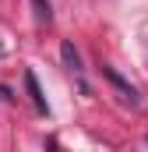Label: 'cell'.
Here are the masks:
<instances>
[{
  "label": "cell",
  "instance_id": "6da1fadb",
  "mask_svg": "<svg viewBox=\"0 0 148 152\" xmlns=\"http://www.w3.org/2000/svg\"><path fill=\"white\" fill-rule=\"evenodd\" d=\"M102 75H106V81H110L113 88L120 92V99H123V103H131V106H141V92H138V88H134V85H131L127 78L120 75L116 67H110V64H102Z\"/></svg>",
  "mask_w": 148,
  "mask_h": 152
},
{
  "label": "cell",
  "instance_id": "7a4b0ae2",
  "mask_svg": "<svg viewBox=\"0 0 148 152\" xmlns=\"http://www.w3.org/2000/svg\"><path fill=\"white\" fill-rule=\"evenodd\" d=\"M60 60H64V67L67 71H74V75H81V53L74 50V42H60Z\"/></svg>",
  "mask_w": 148,
  "mask_h": 152
},
{
  "label": "cell",
  "instance_id": "3957f363",
  "mask_svg": "<svg viewBox=\"0 0 148 152\" xmlns=\"http://www.w3.org/2000/svg\"><path fill=\"white\" fill-rule=\"evenodd\" d=\"M25 85H28V96H32L36 110L49 113V106H46V96H42V88H39V81H36V71H25Z\"/></svg>",
  "mask_w": 148,
  "mask_h": 152
},
{
  "label": "cell",
  "instance_id": "277c9868",
  "mask_svg": "<svg viewBox=\"0 0 148 152\" xmlns=\"http://www.w3.org/2000/svg\"><path fill=\"white\" fill-rule=\"evenodd\" d=\"M32 7H36V18L42 25H49L53 21V11H49V0H32Z\"/></svg>",
  "mask_w": 148,
  "mask_h": 152
},
{
  "label": "cell",
  "instance_id": "5b68a950",
  "mask_svg": "<svg viewBox=\"0 0 148 152\" xmlns=\"http://www.w3.org/2000/svg\"><path fill=\"white\" fill-rule=\"evenodd\" d=\"M145 145H148V134H145Z\"/></svg>",
  "mask_w": 148,
  "mask_h": 152
}]
</instances>
